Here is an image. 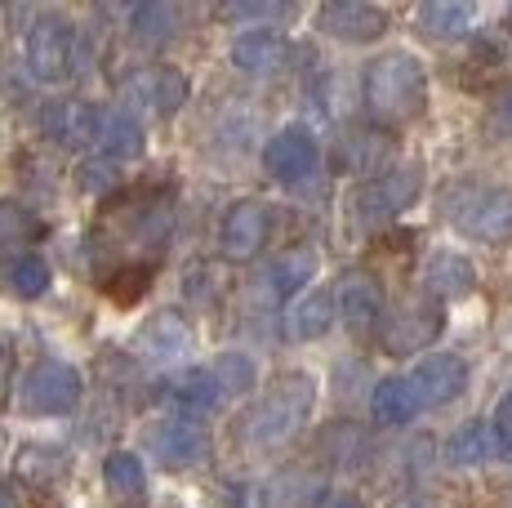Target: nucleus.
Segmentation results:
<instances>
[{
	"mask_svg": "<svg viewBox=\"0 0 512 508\" xmlns=\"http://www.w3.org/2000/svg\"><path fill=\"white\" fill-rule=\"evenodd\" d=\"M370 410H374V419H379L383 428H401V424H410V419H415L419 406H415V397H410L406 379L388 375V379H379V384H374Z\"/></svg>",
	"mask_w": 512,
	"mask_h": 508,
	"instance_id": "obj_25",
	"label": "nucleus"
},
{
	"mask_svg": "<svg viewBox=\"0 0 512 508\" xmlns=\"http://www.w3.org/2000/svg\"><path fill=\"white\" fill-rule=\"evenodd\" d=\"M312 402H317V384L308 375H281L259 397V406L245 415V442L259 446V451L294 442L303 433V424H308Z\"/></svg>",
	"mask_w": 512,
	"mask_h": 508,
	"instance_id": "obj_2",
	"label": "nucleus"
},
{
	"mask_svg": "<svg viewBox=\"0 0 512 508\" xmlns=\"http://www.w3.org/2000/svg\"><path fill=\"white\" fill-rule=\"evenodd\" d=\"M508 23H512V5H508Z\"/></svg>",
	"mask_w": 512,
	"mask_h": 508,
	"instance_id": "obj_39",
	"label": "nucleus"
},
{
	"mask_svg": "<svg viewBox=\"0 0 512 508\" xmlns=\"http://www.w3.org/2000/svg\"><path fill=\"white\" fill-rule=\"evenodd\" d=\"M321 451H326L334 464H357L366 455V437L357 433V424H330L326 437H321Z\"/></svg>",
	"mask_w": 512,
	"mask_h": 508,
	"instance_id": "obj_30",
	"label": "nucleus"
},
{
	"mask_svg": "<svg viewBox=\"0 0 512 508\" xmlns=\"http://www.w3.org/2000/svg\"><path fill=\"white\" fill-rule=\"evenodd\" d=\"M125 90H130L134 103L156 107V116H174L183 107V99H187V81H183L179 67H156V72H143L139 81H130Z\"/></svg>",
	"mask_w": 512,
	"mask_h": 508,
	"instance_id": "obj_16",
	"label": "nucleus"
},
{
	"mask_svg": "<svg viewBox=\"0 0 512 508\" xmlns=\"http://www.w3.org/2000/svg\"><path fill=\"white\" fill-rule=\"evenodd\" d=\"M361 94H366V107L379 125H401L423 112L428 72H423V63L415 54L388 50V54L370 58L366 76H361Z\"/></svg>",
	"mask_w": 512,
	"mask_h": 508,
	"instance_id": "obj_1",
	"label": "nucleus"
},
{
	"mask_svg": "<svg viewBox=\"0 0 512 508\" xmlns=\"http://www.w3.org/2000/svg\"><path fill=\"white\" fill-rule=\"evenodd\" d=\"M495 125L512 139V94H504V99H499V107H495Z\"/></svg>",
	"mask_w": 512,
	"mask_h": 508,
	"instance_id": "obj_37",
	"label": "nucleus"
},
{
	"mask_svg": "<svg viewBox=\"0 0 512 508\" xmlns=\"http://www.w3.org/2000/svg\"><path fill=\"white\" fill-rule=\"evenodd\" d=\"M9 379H14V348L0 344V406L9 402Z\"/></svg>",
	"mask_w": 512,
	"mask_h": 508,
	"instance_id": "obj_36",
	"label": "nucleus"
},
{
	"mask_svg": "<svg viewBox=\"0 0 512 508\" xmlns=\"http://www.w3.org/2000/svg\"><path fill=\"white\" fill-rule=\"evenodd\" d=\"M76 63V27L63 14H41L27 32V67L36 81H67Z\"/></svg>",
	"mask_w": 512,
	"mask_h": 508,
	"instance_id": "obj_4",
	"label": "nucleus"
},
{
	"mask_svg": "<svg viewBox=\"0 0 512 508\" xmlns=\"http://www.w3.org/2000/svg\"><path fill=\"white\" fill-rule=\"evenodd\" d=\"M81 393L85 388L76 366H67V361H36L23 379L18 402H23L27 415H67V410H76Z\"/></svg>",
	"mask_w": 512,
	"mask_h": 508,
	"instance_id": "obj_5",
	"label": "nucleus"
},
{
	"mask_svg": "<svg viewBox=\"0 0 512 508\" xmlns=\"http://www.w3.org/2000/svg\"><path fill=\"white\" fill-rule=\"evenodd\" d=\"M263 170H268V179H277V183L312 179V170H317V139H312L308 130H299V125L272 134V143L263 148Z\"/></svg>",
	"mask_w": 512,
	"mask_h": 508,
	"instance_id": "obj_8",
	"label": "nucleus"
},
{
	"mask_svg": "<svg viewBox=\"0 0 512 508\" xmlns=\"http://www.w3.org/2000/svg\"><path fill=\"white\" fill-rule=\"evenodd\" d=\"M312 277H317V254L299 246V250H285L281 259L259 277V286H263L268 299H285V295H294V290L308 286Z\"/></svg>",
	"mask_w": 512,
	"mask_h": 508,
	"instance_id": "obj_21",
	"label": "nucleus"
},
{
	"mask_svg": "<svg viewBox=\"0 0 512 508\" xmlns=\"http://www.w3.org/2000/svg\"><path fill=\"white\" fill-rule=\"evenodd\" d=\"M0 508H18V504H14V491H9L5 477H0Z\"/></svg>",
	"mask_w": 512,
	"mask_h": 508,
	"instance_id": "obj_38",
	"label": "nucleus"
},
{
	"mask_svg": "<svg viewBox=\"0 0 512 508\" xmlns=\"http://www.w3.org/2000/svg\"><path fill=\"white\" fill-rule=\"evenodd\" d=\"M94 143L107 152V161H125V156H139L143 152V125L134 121L130 112L121 107H98V130H94Z\"/></svg>",
	"mask_w": 512,
	"mask_h": 508,
	"instance_id": "obj_20",
	"label": "nucleus"
},
{
	"mask_svg": "<svg viewBox=\"0 0 512 508\" xmlns=\"http://www.w3.org/2000/svg\"><path fill=\"white\" fill-rule=\"evenodd\" d=\"M147 281H152V263H134V268H121L116 277H107V295L116 304H134V299H143Z\"/></svg>",
	"mask_w": 512,
	"mask_h": 508,
	"instance_id": "obj_31",
	"label": "nucleus"
},
{
	"mask_svg": "<svg viewBox=\"0 0 512 508\" xmlns=\"http://www.w3.org/2000/svg\"><path fill=\"white\" fill-rule=\"evenodd\" d=\"M406 388L415 397V406H446L459 393H468V361L446 353V357H423L406 375Z\"/></svg>",
	"mask_w": 512,
	"mask_h": 508,
	"instance_id": "obj_7",
	"label": "nucleus"
},
{
	"mask_svg": "<svg viewBox=\"0 0 512 508\" xmlns=\"http://www.w3.org/2000/svg\"><path fill=\"white\" fill-rule=\"evenodd\" d=\"M170 402L187 415H210L223 402V388L214 384L210 370H183V375L170 379Z\"/></svg>",
	"mask_w": 512,
	"mask_h": 508,
	"instance_id": "obj_24",
	"label": "nucleus"
},
{
	"mask_svg": "<svg viewBox=\"0 0 512 508\" xmlns=\"http://www.w3.org/2000/svg\"><path fill=\"white\" fill-rule=\"evenodd\" d=\"M9 290L18 299H41L49 290V263L36 259V254H23V259L9 263Z\"/></svg>",
	"mask_w": 512,
	"mask_h": 508,
	"instance_id": "obj_28",
	"label": "nucleus"
},
{
	"mask_svg": "<svg viewBox=\"0 0 512 508\" xmlns=\"http://www.w3.org/2000/svg\"><path fill=\"white\" fill-rule=\"evenodd\" d=\"M446 455H450V464H459V468H481V464H490V459L504 455V446H499L495 424H486V419H468V424L455 428Z\"/></svg>",
	"mask_w": 512,
	"mask_h": 508,
	"instance_id": "obj_18",
	"label": "nucleus"
},
{
	"mask_svg": "<svg viewBox=\"0 0 512 508\" xmlns=\"http://www.w3.org/2000/svg\"><path fill=\"white\" fill-rule=\"evenodd\" d=\"M228 23H241V18H285L290 9H272V5H223L219 9Z\"/></svg>",
	"mask_w": 512,
	"mask_h": 508,
	"instance_id": "obj_34",
	"label": "nucleus"
},
{
	"mask_svg": "<svg viewBox=\"0 0 512 508\" xmlns=\"http://www.w3.org/2000/svg\"><path fill=\"white\" fill-rule=\"evenodd\" d=\"M441 214L472 241H512V188L459 183L446 192Z\"/></svg>",
	"mask_w": 512,
	"mask_h": 508,
	"instance_id": "obj_3",
	"label": "nucleus"
},
{
	"mask_svg": "<svg viewBox=\"0 0 512 508\" xmlns=\"http://www.w3.org/2000/svg\"><path fill=\"white\" fill-rule=\"evenodd\" d=\"M81 188H85V192H112V188H116V165H112V161H90V165H81Z\"/></svg>",
	"mask_w": 512,
	"mask_h": 508,
	"instance_id": "obj_33",
	"label": "nucleus"
},
{
	"mask_svg": "<svg viewBox=\"0 0 512 508\" xmlns=\"http://www.w3.org/2000/svg\"><path fill=\"white\" fill-rule=\"evenodd\" d=\"M441 335V304L428 295H410L401 299L397 312L383 321V348L392 357H406L415 348H428Z\"/></svg>",
	"mask_w": 512,
	"mask_h": 508,
	"instance_id": "obj_6",
	"label": "nucleus"
},
{
	"mask_svg": "<svg viewBox=\"0 0 512 508\" xmlns=\"http://www.w3.org/2000/svg\"><path fill=\"white\" fill-rule=\"evenodd\" d=\"M419 165H397V170H388L383 179H374L370 188H361V197H357V214L366 223L374 219H388V214H397V210H406L410 201L419 197Z\"/></svg>",
	"mask_w": 512,
	"mask_h": 508,
	"instance_id": "obj_12",
	"label": "nucleus"
},
{
	"mask_svg": "<svg viewBox=\"0 0 512 508\" xmlns=\"http://www.w3.org/2000/svg\"><path fill=\"white\" fill-rule=\"evenodd\" d=\"M423 286H428V299H464L472 286H477V272L464 254L437 250L423 268Z\"/></svg>",
	"mask_w": 512,
	"mask_h": 508,
	"instance_id": "obj_17",
	"label": "nucleus"
},
{
	"mask_svg": "<svg viewBox=\"0 0 512 508\" xmlns=\"http://www.w3.org/2000/svg\"><path fill=\"white\" fill-rule=\"evenodd\" d=\"M41 125H45V134L58 143V148H85V143H94L98 107L76 103V99L49 103V107H45V116H41Z\"/></svg>",
	"mask_w": 512,
	"mask_h": 508,
	"instance_id": "obj_15",
	"label": "nucleus"
},
{
	"mask_svg": "<svg viewBox=\"0 0 512 508\" xmlns=\"http://www.w3.org/2000/svg\"><path fill=\"white\" fill-rule=\"evenodd\" d=\"M41 237H45V223L36 219L27 205L0 201V259H5V254L23 259V250H32Z\"/></svg>",
	"mask_w": 512,
	"mask_h": 508,
	"instance_id": "obj_22",
	"label": "nucleus"
},
{
	"mask_svg": "<svg viewBox=\"0 0 512 508\" xmlns=\"http://www.w3.org/2000/svg\"><path fill=\"white\" fill-rule=\"evenodd\" d=\"M419 27L432 41H455L472 27V9L464 0H428V5H419Z\"/></svg>",
	"mask_w": 512,
	"mask_h": 508,
	"instance_id": "obj_26",
	"label": "nucleus"
},
{
	"mask_svg": "<svg viewBox=\"0 0 512 508\" xmlns=\"http://www.w3.org/2000/svg\"><path fill=\"white\" fill-rule=\"evenodd\" d=\"M410 508H415V504H410Z\"/></svg>",
	"mask_w": 512,
	"mask_h": 508,
	"instance_id": "obj_40",
	"label": "nucleus"
},
{
	"mask_svg": "<svg viewBox=\"0 0 512 508\" xmlns=\"http://www.w3.org/2000/svg\"><path fill=\"white\" fill-rule=\"evenodd\" d=\"M103 482H107V491H112V500H139L147 491V468L139 455L112 451L103 459Z\"/></svg>",
	"mask_w": 512,
	"mask_h": 508,
	"instance_id": "obj_27",
	"label": "nucleus"
},
{
	"mask_svg": "<svg viewBox=\"0 0 512 508\" xmlns=\"http://www.w3.org/2000/svg\"><path fill=\"white\" fill-rule=\"evenodd\" d=\"M495 433H499V446H504V455H512V393L504 397V402H499Z\"/></svg>",
	"mask_w": 512,
	"mask_h": 508,
	"instance_id": "obj_35",
	"label": "nucleus"
},
{
	"mask_svg": "<svg viewBox=\"0 0 512 508\" xmlns=\"http://www.w3.org/2000/svg\"><path fill=\"white\" fill-rule=\"evenodd\" d=\"M210 375H214V384H219L223 393H250L254 388V361L245 353H223L210 366Z\"/></svg>",
	"mask_w": 512,
	"mask_h": 508,
	"instance_id": "obj_29",
	"label": "nucleus"
},
{
	"mask_svg": "<svg viewBox=\"0 0 512 508\" xmlns=\"http://www.w3.org/2000/svg\"><path fill=\"white\" fill-rule=\"evenodd\" d=\"M330 326H334V304H330L326 290H308V295H303L299 304L290 308V317H285V330H290L294 344L321 339Z\"/></svg>",
	"mask_w": 512,
	"mask_h": 508,
	"instance_id": "obj_23",
	"label": "nucleus"
},
{
	"mask_svg": "<svg viewBox=\"0 0 512 508\" xmlns=\"http://www.w3.org/2000/svg\"><path fill=\"white\" fill-rule=\"evenodd\" d=\"M263 241H268V210H263L259 201L228 205V214H223V223H219L223 259H232V263L254 259V254L263 250Z\"/></svg>",
	"mask_w": 512,
	"mask_h": 508,
	"instance_id": "obj_9",
	"label": "nucleus"
},
{
	"mask_svg": "<svg viewBox=\"0 0 512 508\" xmlns=\"http://www.w3.org/2000/svg\"><path fill=\"white\" fill-rule=\"evenodd\" d=\"M290 58V45L277 27H250L232 41V67L245 76H277Z\"/></svg>",
	"mask_w": 512,
	"mask_h": 508,
	"instance_id": "obj_14",
	"label": "nucleus"
},
{
	"mask_svg": "<svg viewBox=\"0 0 512 508\" xmlns=\"http://www.w3.org/2000/svg\"><path fill=\"white\" fill-rule=\"evenodd\" d=\"M330 304L348 330H370L383 312V290L370 272H343L339 290L330 295Z\"/></svg>",
	"mask_w": 512,
	"mask_h": 508,
	"instance_id": "obj_13",
	"label": "nucleus"
},
{
	"mask_svg": "<svg viewBox=\"0 0 512 508\" xmlns=\"http://www.w3.org/2000/svg\"><path fill=\"white\" fill-rule=\"evenodd\" d=\"M183 27V14L179 5H170V0H147L130 14V36L143 45V50H161V45H170L174 36H179Z\"/></svg>",
	"mask_w": 512,
	"mask_h": 508,
	"instance_id": "obj_19",
	"label": "nucleus"
},
{
	"mask_svg": "<svg viewBox=\"0 0 512 508\" xmlns=\"http://www.w3.org/2000/svg\"><path fill=\"white\" fill-rule=\"evenodd\" d=\"M147 446L161 459L165 468H192L201 464L210 442H205V428L196 419H161V424L147 428Z\"/></svg>",
	"mask_w": 512,
	"mask_h": 508,
	"instance_id": "obj_11",
	"label": "nucleus"
},
{
	"mask_svg": "<svg viewBox=\"0 0 512 508\" xmlns=\"http://www.w3.org/2000/svg\"><path fill=\"white\" fill-rule=\"evenodd\" d=\"M143 344H147V348H152V353H156V357H170V353H183V348H187V335H183L179 317H156V321H152V326H147Z\"/></svg>",
	"mask_w": 512,
	"mask_h": 508,
	"instance_id": "obj_32",
	"label": "nucleus"
},
{
	"mask_svg": "<svg viewBox=\"0 0 512 508\" xmlns=\"http://www.w3.org/2000/svg\"><path fill=\"white\" fill-rule=\"evenodd\" d=\"M317 23L326 36L348 41V45L379 41V36L388 32V14H383L379 5H361V0H330V5L317 14Z\"/></svg>",
	"mask_w": 512,
	"mask_h": 508,
	"instance_id": "obj_10",
	"label": "nucleus"
}]
</instances>
